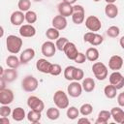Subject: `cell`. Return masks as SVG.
I'll list each match as a JSON object with an SVG mask.
<instances>
[{"label":"cell","mask_w":124,"mask_h":124,"mask_svg":"<svg viewBox=\"0 0 124 124\" xmlns=\"http://www.w3.org/2000/svg\"><path fill=\"white\" fill-rule=\"evenodd\" d=\"M92 111H93V107L90 104H83L79 108V112L84 116L91 114Z\"/></svg>","instance_id":"cell-37"},{"label":"cell","mask_w":124,"mask_h":124,"mask_svg":"<svg viewBox=\"0 0 124 124\" xmlns=\"http://www.w3.org/2000/svg\"><path fill=\"white\" fill-rule=\"evenodd\" d=\"M0 82H1V85H0V89H4L5 88V84H6V80L1 77V78H0Z\"/></svg>","instance_id":"cell-46"},{"label":"cell","mask_w":124,"mask_h":124,"mask_svg":"<svg viewBox=\"0 0 124 124\" xmlns=\"http://www.w3.org/2000/svg\"><path fill=\"white\" fill-rule=\"evenodd\" d=\"M81 85L85 92H92L95 89V81L92 78H85L82 80Z\"/></svg>","instance_id":"cell-25"},{"label":"cell","mask_w":124,"mask_h":124,"mask_svg":"<svg viewBox=\"0 0 124 124\" xmlns=\"http://www.w3.org/2000/svg\"><path fill=\"white\" fill-rule=\"evenodd\" d=\"M51 67H52V64L50 62H48L46 59H44V58H41L36 62L37 70L44 73V74H50Z\"/></svg>","instance_id":"cell-14"},{"label":"cell","mask_w":124,"mask_h":124,"mask_svg":"<svg viewBox=\"0 0 124 124\" xmlns=\"http://www.w3.org/2000/svg\"><path fill=\"white\" fill-rule=\"evenodd\" d=\"M78 123H87V124L90 123L89 119H87L86 117H84V118H79V119L78 120Z\"/></svg>","instance_id":"cell-45"},{"label":"cell","mask_w":124,"mask_h":124,"mask_svg":"<svg viewBox=\"0 0 124 124\" xmlns=\"http://www.w3.org/2000/svg\"><path fill=\"white\" fill-rule=\"evenodd\" d=\"M117 103L120 107H124V92H121L117 96Z\"/></svg>","instance_id":"cell-44"},{"label":"cell","mask_w":124,"mask_h":124,"mask_svg":"<svg viewBox=\"0 0 124 124\" xmlns=\"http://www.w3.org/2000/svg\"><path fill=\"white\" fill-rule=\"evenodd\" d=\"M119 34H120V29L117 26H114V25L108 27V30H107V35L110 38H116V37L119 36Z\"/></svg>","instance_id":"cell-35"},{"label":"cell","mask_w":124,"mask_h":124,"mask_svg":"<svg viewBox=\"0 0 124 124\" xmlns=\"http://www.w3.org/2000/svg\"><path fill=\"white\" fill-rule=\"evenodd\" d=\"M7 82H12L14 81L16 78H17V72L16 69L13 68H9L7 70L4 71V74L1 76Z\"/></svg>","instance_id":"cell-22"},{"label":"cell","mask_w":124,"mask_h":124,"mask_svg":"<svg viewBox=\"0 0 124 124\" xmlns=\"http://www.w3.org/2000/svg\"><path fill=\"white\" fill-rule=\"evenodd\" d=\"M62 72V68L60 65L58 64H52V67H51V70H50V75L52 76H58L60 75Z\"/></svg>","instance_id":"cell-42"},{"label":"cell","mask_w":124,"mask_h":124,"mask_svg":"<svg viewBox=\"0 0 124 124\" xmlns=\"http://www.w3.org/2000/svg\"><path fill=\"white\" fill-rule=\"evenodd\" d=\"M19 34L21 37L31 38L36 35V29L32 24H24L19 28Z\"/></svg>","instance_id":"cell-15"},{"label":"cell","mask_w":124,"mask_h":124,"mask_svg":"<svg viewBox=\"0 0 124 124\" xmlns=\"http://www.w3.org/2000/svg\"><path fill=\"white\" fill-rule=\"evenodd\" d=\"M56 46L51 41H46L42 45V53L46 57H52L55 54Z\"/></svg>","instance_id":"cell-12"},{"label":"cell","mask_w":124,"mask_h":124,"mask_svg":"<svg viewBox=\"0 0 124 124\" xmlns=\"http://www.w3.org/2000/svg\"><path fill=\"white\" fill-rule=\"evenodd\" d=\"M105 1H106L108 4H113V3H114L116 0H105Z\"/></svg>","instance_id":"cell-50"},{"label":"cell","mask_w":124,"mask_h":124,"mask_svg":"<svg viewBox=\"0 0 124 124\" xmlns=\"http://www.w3.org/2000/svg\"><path fill=\"white\" fill-rule=\"evenodd\" d=\"M123 66V59L119 55H113L108 60V68L112 71L120 70Z\"/></svg>","instance_id":"cell-16"},{"label":"cell","mask_w":124,"mask_h":124,"mask_svg":"<svg viewBox=\"0 0 124 124\" xmlns=\"http://www.w3.org/2000/svg\"><path fill=\"white\" fill-rule=\"evenodd\" d=\"M119 44H120V46H121V47H122V48L124 49V36L120 38V41H119Z\"/></svg>","instance_id":"cell-48"},{"label":"cell","mask_w":124,"mask_h":124,"mask_svg":"<svg viewBox=\"0 0 124 124\" xmlns=\"http://www.w3.org/2000/svg\"><path fill=\"white\" fill-rule=\"evenodd\" d=\"M12 116H13V119L15 121H21V120H23L25 118V111L20 107L16 108L12 111Z\"/></svg>","instance_id":"cell-26"},{"label":"cell","mask_w":124,"mask_h":124,"mask_svg":"<svg viewBox=\"0 0 124 124\" xmlns=\"http://www.w3.org/2000/svg\"><path fill=\"white\" fill-rule=\"evenodd\" d=\"M0 122H1V123H5V124H9V123H10L8 117H1V118H0Z\"/></svg>","instance_id":"cell-47"},{"label":"cell","mask_w":124,"mask_h":124,"mask_svg":"<svg viewBox=\"0 0 124 124\" xmlns=\"http://www.w3.org/2000/svg\"><path fill=\"white\" fill-rule=\"evenodd\" d=\"M39 82L37 80L36 78H34L33 76H26L22 81H21V86L22 89L26 92H33L38 88Z\"/></svg>","instance_id":"cell-4"},{"label":"cell","mask_w":124,"mask_h":124,"mask_svg":"<svg viewBox=\"0 0 124 124\" xmlns=\"http://www.w3.org/2000/svg\"><path fill=\"white\" fill-rule=\"evenodd\" d=\"M111 117L113 120L119 124H124V110L120 108H112L110 110Z\"/></svg>","instance_id":"cell-20"},{"label":"cell","mask_w":124,"mask_h":124,"mask_svg":"<svg viewBox=\"0 0 124 124\" xmlns=\"http://www.w3.org/2000/svg\"><path fill=\"white\" fill-rule=\"evenodd\" d=\"M6 46L9 52L16 54L20 51L22 46V39L16 35H9L6 39Z\"/></svg>","instance_id":"cell-1"},{"label":"cell","mask_w":124,"mask_h":124,"mask_svg":"<svg viewBox=\"0 0 124 124\" xmlns=\"http://www.w3.org/2000/svg\"><path fill=\"white\" fill-rule=\"evenodd\" d=\"M27 106L33 109V110H37V111H43L44 108H45V104L44 102L36 97V96H30L28 99H27Z\"/></svg>","instance_id":"cell-9"},{"label":"cell","mask_w":124,"mask_h":124,"mask_svg":"<svg viewBox=\"0 0 124 124\" xmlns=\"http://www.w3.org/2000/svg\"><path fill=\"white\" fill-rule=\"evenodd\" d=\"M64 53L66 54L67 58L70 59V60H75L77 55L78 54V48L76 46V45L72 42H68L63 49Z\"/></svg>","instance_id":"cell-11"},{"label":"cell","mask_w":124,"mask_h":124,"mask_svg":"<svg viewBox=\"0 0 124 124\" xmlns=\"http://www.w3.org/2000/svg\"><path fill=\"white\" fill-rule=\"evenodd\" d=\"M34 57H35V50L33 48H26L21 52L19 59L22 64H26L30 60H32Z\"/></svg>","instance_id":"cell-21"},{"label":"cell","mask_w":124,"mask_h":124,"mask_svg":"<svg viewBox=\"0 0 124 124\" xmlns=\"http://www.w3.org/2000/svg\"><path fill=\"white\" fill-rule=\"evenodd\" d=\"M83 40H84V42H87V43L91 44L92 46H99L103 43L104 38L102 35L90 31V32H87L84 34Z\"/></svg>","instance_id":"cell-7"},{"label":"cell","mask_w":124,"mask_h":124,"mask_svg":"<svg viewBox=\"0 0 124 124\" xmlns=\"http://www.w3.org/2000/svg\"><path fill=\"white\" fill-rule=\"evenodd\" d=\"M41 111H37V110H33L31 109L28 113H27V119L28 121L32 122V123H38L41 120Z\"/></svg>","instance_id":"cell-30"},{"label":"cell","mask_w":124,"mask_h":124,"mask_svg":"<svg viewBox=\"0 0 124 124\" xmlns=\"http://www.w3.org/2000/svg\"><path fill=\"white\" fill-rule=\"evenodd\" d=\"M52 26L58 30H63L67 27V19L65 16L59 15L53 17L52 19Z\"/></svg>","instance_id":"cell-19"},{"label":"cell","mask_w":124,"mask_h":124,"mask_svg":"<svg viewBox=\"0 0 124 124\" xmlns=\"http://www.w3.org/2000/svg\"><path fill=\"white\" fill-rule=\"evenodd\" d=\"M10 20L13 25H16V26L21 25L23 23V21L25 20V15L21 11H16L11 15Z\"/></svg>","instance_id":"cell-18"},{"label":"cell","mask_w":124,"mask_h":124,"mask_svg":"<svg viewBox=\"0 0 124 124\" xmlns=\"http://www.w3.org/2000/svg\"><path fill=\"white\" fill-rule=\"evenodd\" d=\"M87 58H86V55L84 54V53H82V52H78V54L77 55V57H76V59L74 60L76 63H78V64H82L83 62H85V60H86Z\"/></svg>","instance_id":"cell-43"},{"label":"cell","mask_w":124,"mask_h":124,"mask_svg":"<svg viewBox=\"0 0 124 124\" xmlns=\"http://www.w3.org/2000/svg\"><path fill=\"white\" fill-rule=\"evenodd\" d=\"M20 59H18L16 55H10L7 57L6 59V64L9 68H13V69H16L19 65H20Z\"/></svg>","instance_id":"cell-27"},{"label":"cell","mask_w":124,"mask_h":124,"mask_svg":"<svg viewBox=\"0 0 124 124\" xmlns=\"http://www.w3.org/2000/svg\"><path fill=\"white\" fill-rule=\"evenodd\" d=\"M82 85L79 84L77 80L76 81H73L71 82L68 87H67V91H68V94L71 96V97H74V98H77V97H79L81 92H82Z\"/></svg>","instance_id":"cell-10"},{"label":"cell","mask_w":124,"mask_h":124,"mask_svg":"<svg viewBox=\"0 0 124 124\" xmlns=\"http://www.w3.org/2000/svg\"><path fill=\"white\" fill-rule=\"evenodd\" d=\"M77 0H63V2H66V3H69V4H74L75 2H76Z\"/></svg>","instance_id":"cell-49"},{"label":"cell","mask_w":124,"mask_h":124,"mask_svg":"<svg viewBox=\"0 0 124 124\" xmlns=\"http://www.w3.org/2000/svg\"><path fill=\"white\" fill-rule=\"evenodd\" d=\"M108 79L109 83L114 85L117 89H121L124 87V77L118 71H113V73L109 75Z\"/></svg>","instance_id":"cell-8"},{"label":"cell","mask_w":124,"mask_h":124,"mask_svg":"<svg viewBox=\"0 0 124 124\" xmlns=\"http://www.w3.org/2000/svg\"><path fill=\"white\" fill-rule=\"evenodd\" d=\"M105 14L108 18H114L118 15V8L114 4H108L105 8Z\"/></svg>","instance_id":"cell-23"},{"label":"cell","mask_w":124,"mask_h":124,"mask_svg":"<svg viewBox=\"0 0 124 124\" xmlns=\"http://www.w3.org/2000/svg\"><path fill=\"white\" fill-rule=\"evenodd\" d=\"M68 42H69L68 39L65 38V37L58 38V39L56 40V43H55L56 48H57L58 50H60V51H63V49H64V47H65V46H66V44H67Z\"/></svg>","instance_id":"cell-39"},{"label":"cell","mask_w":124,"mask_h":124,"mask_svg":"<svg viewBox=\"0 0 124 124\" xmlns=\"http://www.w3.org/2000/svg\"><path fill=\"white\" fill-rule=\"evenodd\" d=\"M17 7H18L19 11L27 12V11H29V9L31 7V2H30V0H19L17 3Z\"/></svg>","instance_id":"cell-34"},{"label":"cell","mask_w":124,"mask_h":124,"mask_svg":"<svg viewBox=\"0 0 124 124\" xmlns=\"http://www.w3.org/2000/svg\"><path fill=\"white\" fill-rule=\"evenodd\" d=\"M117 88L112 85V84H109V85H107L105 88H104V93L106 95L107 98L108 99H113L116 97V93H117Z\"/></svg>","instance_id":"cell-29"},{"label":"cell","mask_w":124,"mask_h":124,"mask_svg":"<svg viewBox=\"0 0 124 124\" xmlns=\"http://www.w3.org/2000/svg\"><path fill=\"white\" fill-rule=\"evenodd\" d=\"M58 12L61 16L67 17V16H70L73 15V12H74V8L71 4L69 3H66V2H61L58 4Z\"/></svg>","instance_id":"cell-17"},{"label":"cell","mask_w":124,"mask_h":124,"mask_svg":"<svg viewBox=\"0 0 124 124\" xmlns=\"http://www.w3.org/2000/svg\"><path fill=\"white\" fill-rule=\"evenodd\" d=\"M79 110L76 108V107H70L67 109V117L71 120H74L76 118H78V116L79 115Z\"/></svg>","instance_id":"cell-33"},{"label":"cell","mask_w":124,"mask_h":124,"mask_svg":"<svg viewBox=\"0 0 124 124\" xmlns=\"http://www.w3.org/2000/svg\"><path fill=\"white\" fill-rule=\"evenodd\" d=\"M73 8H74V12L72 15L73 22L76 24H81L85 17L84 16V15H85L84 8L81 5H75V6H73Z\"/></svg>","instance_id":"cell-5"},{"label":"cell","mask_w":124,"mask_h":124,"mask_svg":"<svg viewBox=\"0 0 124 124\" xmlns=\"http://www.w3.org/2000/svg\"><path fill=\"white\" fill-rule=\"evenodd\" d=\"M85 26L88 30L92 31V32H97L101 29L102 27V23L101 20L95 16H89L86 19H85Z\"/></svg>","instance_id":"cell-6"},{"label":"cell","mask_w":124,"mask_h":124,"mask_svg":"<svg viewBox=\"0 0 124 124\" xmlns=\"http://www.w3.org/2000/svg\"><path fill=\"white\" fill-rule=\"evenodd\" d=\"M53 102L58 108H67L69 106V99L63 90H57L53 95Z\"/></svg>","instance_id":"cell-2"},{"label":"cell","mask_w":124,"mask_h":124,"mask_svg":"<svg viewBox=\"0 0 124 124\" xmlns=\"http://www.w3.org/2000/svg\"><path fill=\"white\" fill-rule=\"evenodd\" d=\"M74 66H68L64 70V78L67 80H73L74 79V71H75Z\"/></svg>","instance_id":"cell-36"},{"label":"cell","mask_w":124,"mask_h":124,"mask_svg":"<svg viewBox=\"0 0 124 124\" xmlns=\"http://www.w3.org/2000/svg\"><path fill=\"white\" fill-rule=\"evenodd\" d=\"M46 36L47 39H49L50 41L52 40H57L59 38V30L54 28V27H50L46 30Z\"/></svg>","instance_id":"cell-31"},{"label":"cell","mask_w":124,"mask_h":124,"mask_svg":"<svg viewBox=\"0 0 124 124\" xmlns=\"http://www.w3.org/2000/svg\"><path fill=\"white\" fill-rule=\"evenodd\" d=\"M25 20L29 24H32V23L36 22V20H37V14L34 11H27L26 14H25Z\"/></svg>","instance_id":"cell-38"},{"label":"cell","mask_w":124,"mask_h":124,"mask_svg":"<svg viewBox=\"0 0 124 124\" xmlns=\"http://www.w3.org/2000/svg\"><path fill=\"white\" fill-rule=\"evenodd\" d=\"M92 72L99 80H104L108 77V68L102 62H95L92 66Z\"/></svg>","instance_id":"cell-3"},{"label":"cell","mask_w":124,"mask_h":124,"mask_svg":"<svg viewBox=\"0 0 124 124\" xmlns=\"http://www.w3.org/2000/svg\"><path fill=\"white\" fill-rule=\"evenodd\" d=\"M34 1H36V2H40V1H42V0H34Z\"/></svg>","instance_id":"cell-52"},{"label":"cell","mask_w":124,"mask_h":124,"mask_svg":"<svg viewBox=\"0 0 124 124\" xmlns=\"http://www.w3.org/2000/svg\"><path fill=\"white\" fill-rule=\"evenodd\" d=\"M14 101V93L11 89H0V103L2 105H9Z\"/></svg>","instance_id":"cell-13"},{"label":"cell","mask_w":124,"mask_h":124,"mask_svg":"<svg viewBox=\"0 0 124 124\" xmlns=\"http://www.w3.org/2000/svg\"><path fill=\"white\" fill-rule=\"evenodd\" d=\"M94 2H99V1H101V0H93Z\"/></svg>","instance_id":"cell-51"},{"label":"cell","mask_w":124,"mask_h":124,"mask_svg":"<svg viewBox=\"0 0 124 124\" xmlns=\"http://www.w3.org/2000/svg\"><path fill=\"white\" fill-rule=\"evenodd\" d=\"M12 113L11 108L8 107V105H3L0 108V116L1 117H8Z\"/></svg>","instance_id":"cell-40"},{"label":"cell","mask_w":124,"mask_h":124,"mask_svg":"<svg viewBox=\"0 0 124 124\" xmlns=\"http://www.w3.org/2000/svg\"><path fill=\"white\" fill-rule=\"evenodd\" d=\"M46 116L50 120H56V119H58L59 116H60L59 109L56 108H47V110H46Z\"/></svg>","instance_id":"cell-32"},{"label":"cell","mask_w":124,"mask_h":124,"mask_svg":"<svg viewBox=\"0 0 124 124\" xmlns=\"http://www.w3.org/2000/svg\"><path fill=\"white\" fill-rule=\"evenodd\" d=\"M84 77V73L81 69L79 68H75V71H74V79L78 81L80 79H82Z\"/></svg>","instance_id":"cell-41"},{"label":"cell","mask_w":124,"mask_h":124,"mask_svg":"<svg viewBox=\"0 0 124 124\" xmlns=\"http://www.w3.org/2000/svg\"><path fill=\"white\" fill-rule=\"evenodd\" d=\"M85 55H86V58L89 61L94 62V61H96L99 58V50L96 47H89L86 50Z\"/></svg>","instance_id":"cell-28"},{"label":"cell","mask_w":124,"mask_h":124,"mask_svg":"<svg viewBox=\"0 0 124 124\" xmlns=\"http://www.w3.org/2000/svg\"><path fill=\"white\" fill-rule=\"evenodd\" d=\"M111 117V113L108 110H101L98 114L96 124H107L108 119Z\"/></svg>","instance_id":"cell-24"}]
</instances>
